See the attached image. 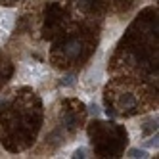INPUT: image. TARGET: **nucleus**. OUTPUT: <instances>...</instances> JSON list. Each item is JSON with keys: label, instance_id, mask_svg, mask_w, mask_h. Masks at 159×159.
<instances>
[{"label": "nucleus", "instance_id": "f257e3e1", "mask_svg": "<svg viewBox=\"0 0 159 159\" xmlns=\"http://www.w3.org/2000/svg\"><path fill=\"white\" fill-rule=\"evenodd\" d=\"M129 155H130V157H146V152H144V150H130Z\"/></svg>", "mask_w": 159, "mask_h": 159}, {"label": "nucleus", "instance_id": "f03ea898", "mask_svg": "<svg viewBox=\"0 0 159 159\" xmlns=\"http://www.w3.org/2000/svg\"><path fill=\"white\" fill-rule=\"evenodd\" d=\"M75 157H84V152H83V150H79V152H75Z\"/></svg>", "mask_w": 159, "mask_h": 159}]
</instances>
